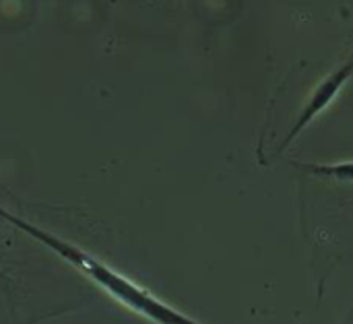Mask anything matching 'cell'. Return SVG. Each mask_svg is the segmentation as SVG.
Masks as SVG:
<instances>
[{"label":"cell","instance_id":"2","mask_svg":"<svg viewBox=\"0 0 353 324\" xmlns=\"http://www.w3.org/2000/svg\"><path fill=\"white\" fill-rule=\"evenodd\" d=\"M353 74V54L343 62V64H339L333 72H329L314 89H312V93L308 95V99L304 101V105H302V110H300V114L296 116V120H294V124H292V128L288 130V134H285V139L281 141V145L277 147V155H281L298 136H300V132L306 128V126H310V122L319 116V114H323L333 101H335V97L341 93V89L345 87V83L352 79Z\"/></svg>","mask_w":353,"mask_h":324},{"label":"cell","instance_id":"1","mask_svg":"<svg viewBox=\"0 0 353 324\" xmlns=\"http://www.w3.org/2000/svg\"><path fill=\"white\" fill-rule=\"evenodd\" d=\"M0 217L10 221L14 227L23 230L25 234H29L31 238H35L37 242H41L50 250H54L68 265H72L85 277H89L97 287H101L105 294H110L116 302L126 306L130 312H137L143 318H147V321L155 324H201L192 321V318H188L186 314L178 312L176 308L168 306L165 302L155 298L151 292L137 285L128 277L120 275L118 271H114L105 263L97 261L89 252H85V250H81V248H77V246L60 240V238H56L50 232H43V230H39V227H35V225H31V223H27V221H23V219L14 217L10 213H6L4 209H0Z\"/></svg>","mask_w":353,"mask_h":324},{"label":"cell","instance_id":"3","mask_svg":"<svg viewBox=\"0 0 353 324\" xmlns=\"http://www.w3.org/2000/svg\"><path fill=\"white\" fill-rule=\"evenodd\" d=\"M294 168L319 176L325 180H333L339 184H352L353 186V161H337V163H304V161H290Z\"/></svg>","mask_w":353,"mask_h":324}]
</instances>
